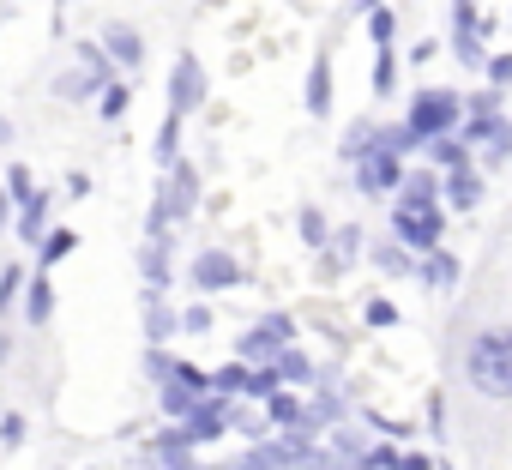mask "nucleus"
<instances>
[{
  "label": "nucleus",
  "mask_w": 512,
  "mask_h": 470,
  "mask_svg": "<svg viewBox=\"0 0 512 470\" xmlns=\"http://www.w3.org/2000/svg\"><path fill=\"white\" fill-rule=\"evenodd\" d=\"M278 392H284L278 368H253V380H247V404H266V398H278Z\"/></svg>",
  "instance_id": "nucleus-36"
},
{
  "label": "nucleus",
  "mask_w": 512,
  "mask_h": 470,
  "mask_svg": "<svg viewBox=\"0 0 512 470\" xmlns=\"http://www.w3.org/2000/svg\"><path fill=\"white\" fill-rule=\"evenodd\" d=\"M440 205L446 211H476L482 205V169H458V175H440Z\"/></svg>",
  "instance_id": "nucleus-19"
},
{
  "label": "nucleus",
  "mask_w": 512,
  "mask_h": 470,
  "mask_svg": "<svg viewBox=\"0 0 512 470\" xmlns=\"http://www.w3.org/2000/svg\"><path fill=\"white\" fill-rule=\"evenodd\" d=\"M211 320H217V314H211V302H187V308H181V332H187V338H205V332H211Z\"/></svg>",
  "instance_id": "nucleus-43"
},
{
  "label": "nucleus",
  "mask_w": 512,
  "mask_h": 470,
  "mask_svg": "<svg viewBox=\"0 0 512 470\" xmlns=\"http://www.w3.org/2000/svg\"><path fill=\"white\" fill-rule=\"evenodd\" d=\"M193 470H229V464H193Z\"/></svg>",
  "instance_id": "nucleus-56"
},
{
  "label": "nucleus",
  "mask_w": 512,
  "mask_h": 470,
  "mask_svg": "<svg viewBox=\"0 0 512 470\" xmlns=\"http://www.w3.org/2000/svg\"><path fill=\"white\" fill-rule=\"evenodd\" d=\"M272 368H278V380H284L290 392H302V386H314V380H320L314 356H308V350H296V344H290V350H284V356H278Z\"/></svg>",
  "instance_id": "nucleus-24"
},
{
  "label": "nucleus",
  "mask_w": 512,
  "mask_h": 470,
  "mask_svg": "<svg viewBox=\"0 0 512 470\" xmlns=\"http://www.w3.org/2000/svg\"><path fill=\"white\" fill-rule=\"evenodd\" d=\"M97 103H103L97 115H103V121L115 127V121H127V109H133V85H127V79H115V85H109V91H103Z\"/></svg>",
  "instance_id": "nucleus-33"
},
{
  "label": "nucleus",
  "mask_w": 512,
  "mask_h": 470,
  "mask_svg": "<svg viewBox=\"0 0 512 470\" xmlns=\"http://www.w3.org/2000/svg\"><path fill=\"white\" fill-rule=\"evenodd\" d=\"M296 344V314H266L260 326H253V332H241L235 338V362H247V368H272L284 350Z\"/></svg>",
  "instance_id": "nucleus-4"
},
{
  "label": "nucleus",
  "mask_w": 512,
  "mask_h": 470,
  "mask_svg": "<svg viewBox=\"0 0 512 470\" xmlns=\"http://www.w3.org/2000/svg\"><path fill=\"white\" fill-rule=\"evenodd\" d=\"M464 380L482 398H512V326H488L464 344Z\"/></svg>",
  "instance_id": "nucleus-1"
},
{
  "label": "nucleus",
  "mask_w": 512,
  "mask_h": 470,
  "mask_svg": "<svg viewBox=\"0 0 512 470\" xmlns=\"http://www.w3.org/2000/svg\"><path fill=\"white\" fill-rule=\"evenodd\" d=\"M434 55H440L434 37H416V43H410V67H422V61H434Z\"/></svg>",
  "instance_id": "nucleus-49"
},
{
  "label": "nucleus",
  "mask_w": 512,
  "mask_h": 470,
  "mask_svg": "<svg viewBox=\"0 0 512 470\" xmlns=\"http://www.w3.org/2000/svg\"><path fill=\"white\" fill-rule=\"evenodd\" d=\"M398 470H440V464H434L428 452H404V458H398Z\"/></svg>",
  "instance_id": "nucleus-51"
},
{
  "label": "nucleus",
  "mask_w": 512,
  "mask_h": 470,
  "mask_svg": "<svg viewBox=\"0 0 512 470\" xmlns=\"http://www.w3.org/2000/svg\"><path fill=\"white\" fill-rule=\"evenodd\" d=\"M151 470H193L199 464V446H193V434L181 428V422H169V428H157L151 440H145V452H139Z\"/></svg>",
  "instance_id": "nucleus-10"
},
{
  "label": "nucleus",
  "mask_w": 512,
  "mask_h": 470,
  "mask_svg": "<svg viewBox=\"0 0 512 470\" xmlns=\"http://www.w3.org/2000/svg\"><path fill=\"white\" fill-rule=\"evenodd\" d=\"M229 410H235L229 398H217V392H205V398L193 404V416H187L181 428L193 434V446H211V440H223V428H229Z\"/></svg>",
  "instance_id": "nucleus-14"
},
{
  "label": "nucleus",
  "mask_w": 512,
  "mask_h": 470,
  "mask_svg": "<svg viewBox=\"0 0 512 470\" xmlns=\"http://www.w3.org/2000/svg\"><path fill=\"white\" fill-rule=\"evenodd\" d=\"M416 284H422V290H452V284H458V254H446V248L422 254V260H416Z\"/></svg>",
  "instance_id": "nucleus-20"
},
{
  "label": "nucleus",
  "mask_w": 512,
  "mask_h": 470,
  "mask_svg": "<svg viewBox=\"0 0 512 470\" xmlns=\"http://www.w3.org/2000/svg\"><path fill=\"white\" fill-rule=\"evenodd\" d=\"M7 199H13V205H31V199H37V181H31V169H25V163H13V169H7Z\"/></svg>",
  "instance_id": "nucleus-42"
},
{
  "label": "nucleus",
  "mask_w": 512,
  "mask_h": 470,
  "mask_svg": "<svg viewBox=\"0 0 512 470\" xmlns=\"http://www.w3.org/2000/svg\"><path fill=\"white\" fill-rule=\"evenodd\" d=\"M0 145H13V121L7 115H0Z\"/></svg>",
  "instance_id": "nucleus-55"
},
{
  "label": "nucleus",
  "mask_w": 512,
  "mask_h": 470,
  "mask_svg": "<svg viewBox=\"0 0 512 470\" xmlns=\"http://www.w3.org/2000/svg\"><path fill=\"white\" fill-rule=\"evenodd\" d=\"M398 211H446L440 205V169H410L398 187Z\"/></svg>",
  "instance_id": "nucleus-16"
},
{
  "label": "nucleus",
  "mask_w": 512,
  "mask_h": 470,
  "mask_svg": "<svg viewBox=\"0 0 512 470\" xmlns=\"http://www.w3.org/2000/svg\"><path fill=\"white\" fill-rule=\"evenodd\" d=\"M229 428H241V434H247L253 446H260V440L272 434V428H266V410H260V404H235V410H229Z\"/></svg>",
  "instance_id": "nucleus-32"
},
{
  "label": "nucleus",
  "mask_w": 512,
  "mask_h": 470,
  "mask_svg": "<svg viewBox=\"0 0 512 470\" xmlns=\"http://www.w3.org/2000/svg\"><path fill=\"white\" fill-rule=\"evenodd\" d=\"M398 458H404V446H398V440H374V446H368V458H362L356 470H398Z\"/></svg>",
  "instance_id": "nucleus-40"
},
{
  "label": "nucleus",
  "mask_w": 512,
  "mask_h": 470,
  "mask_svg": "<svg viewBox=\"0 0 512 470\" xmlns=\"http://www.w3.org/2000/svg\"><path fill=\"white\" fill-rule=\"evenodd\" d=\"M392 242L410 248L416 260L434 254V248H446V211H398L392 205Z\"/></svg>",
  "instance_id": "nucleus-7"
},
{
  "label": "nucleus",
  "mask_w": 512,
  "mask_h": 470,
  "mask_svg": "<svg viewBox=\"0 0 512 470\" xmlns=\"http://www.w3.org/2000/svg\"><path fill=\"white\" fill-rule=\"evenodd\" d=\"M103 55H109V67L115 73H139L145 67V37L133 31V25H103Z\"/></svg>",
  "instance_id": "nucleus-12"
},
{
  "label": "nucleus",
  "mask_w": 512,
  "mask_h": 470,
  "mask_svg": "<svg viewBox=\"0 0 512 470\" xmlns=\"http://www.w3.org/2000/svg\"><path fill=\"white\" fill-rule=\"evenodd\" d=\"M302 109H308L314 121L332 115V55H314V67H308V79H302Z\"/></svg>",
  "instance_id": "nucleus-18"
},
{
  "label": "nucleus",
  "mask_w": 512,
  "mask_h": 470,
  "mask_svg": "<svg viewBox=\"0 0 512 470\" xmlns=\"http://www.w3.org/2000/svg\"><path fill=\"white\" fill-rule=\"evenodd\" d=\"M404 127H410V139L428 151L434 139H452V133L464 127V97H458V91H446V85H422V91H410Z\"/></svg>",
  "instance_id": "nucleus-2"
},
{
  "label": "nucleus",
  "mask_w": 512,
  "mask_h": 470,
  "mask_svg": "<svg viewBox=\"0 0 512 470\" xmlns=\"http://www.w3.org/2000/svg\"><path fill=\"white\" fill-rule=\"evenodd\" d=\"M0 446H25V416H0Z\"/></svg>",
  "instance_id": "nucleus-48"
},
{
  "label": "nucleus",
  "mask_w": 512,
  "mask_h": 470,
  "mask_svg": "<svg viewBox=\"0 0 512 470\" xmlns=\"http://www.w3.org/2000/svg\"><path fill=\"white\" fill-rule=\"evenodd\" d=\"M67 254H79V235H73V229H49V235H43V248H37V272L61 266Z\"/></svg>",
  "instance_id": "nucleus-31"
},
{
  "label": "nucleus",
  "mask_w": 512,
  "mask_h": 470,
  "mask_svg": "<svg viewBox=\"0 0 512 470\" xmlns=\"http://www.w3.org/2000/svg\"><path fill=\"white\" fill-rule=\"evenodd\" d=\"M193 205H199V169L181 157L163 181H157V193H151V217H145V235H169L181 217H193Z\"/></svg>",
  "instance_id": "nucleus-3"
},
{
  "label": "nucleus",
  "mask_w": 512,
  "mask_h": 470,
  "mask_svg": "<svg viewBox=\"0 0 512 470\" xmlns=\"http://www.w3.org/2000/svg\"><path fill=\"white\" fill-rule=\"evenodd\" d=\"M247 272H241V260L235 254H223V248H199L193 260H187V284L199 290V296H223V290H235Z\"/></svg>",
  "instance_id": "nucleus-8"
},
{
  "label": "nucleus",
  "mask_w": 512,
  "mask_h": 470,
  "mask_svg": "<svg viewBox=\"0 0 512 470\" xmlns=\"http://www.w3.org/2000/svg\"><path fill=\"white\" fill-rule=\"evenodd\" d=\"M404 175H410V163H398V157H386L380 145L350 169V181H356V193L362 199H386V193H398L404 187Z\"/></svg>",
  "instance_id": "nucleus-9"
},
{
  "label": "nucleus",
  "mask_w": 512,
  "mask_h": 470,
  "mask_svg": "<svg viewBox=\"0 0 512 470\" xmlns=\"http://www.w3.org/2000/svg\"><path fill=\"white\" fill-rule=\"evenodd\" d=\"M139 278H145V290H169V284H175V229H169V235H145V248H139Z\"/></svg>",
  "instance_id": "nucleus-11"
},
{
  "label": "nucleus",
  "mask_w": 512,
  "mask_h": 470,
  "mask_svg": "<svg viewBox=\"0 0 512 470\" xmlns=\"http://www.w3.org/2000/svg\"><path fill=\"white\" fill-rule=\"evenodd\" d=\"M175 362H181L175 350H163V344H151V350H145V374H151V386H163V380L175 374Z\"/></svg>",
  "instance_id": "nucleus-44"
},
{
  "label": "nucleus",
  "mask_w": 512,
  "mask_h": 470,
  "mask_svg": "<svg viewBox=\"0 0 512 470\" xmlns=\"http://www.w3.org/2000/svg\"><path fill=\"white\" fill-rule=\"evenodd\" d=\"M380 7H386V0H350V13H362V19H368V13H380Z\"/></svg>",
  "instance_id": "nucleus-54"
},
{
  "label": "nucleus",
  "mask_w": 512,
  "mask_h": 470,
  "mask_svg": "<svg viewBox=\"0 0 512 470\" xmlns=\"http://www.w3.org/2000/svg\"><path fill=\"white\" fill-rule=\"evenodd\" d=\"M422 157H428V169H440V175H458V169H470V163H476V157L464 151V139H458V133H452V139H434Z\"/></svg>",
  "instance_id": "nucleus-26"
},
{
  "label": "nucleus",
  "mask_w": 512,
  "mask_h": 470,
  "mask_svg": "<svg viewBox=\"0 0 512 470\" xmlns=\"http://www.w3.org/2000/svg\"><path fill=\"white\" fill-rule=\"evenodd\" d=\"M368 151H374V115H356V121L344 127V139H338V163H344V169H356Z\"/></svg>",
  "instance_id": "nucleus-21"
},
{
  "label": "nucleus",
  "mask_w": 512,
  "mask_h": 470,
  "mask_svg": "<svg viewBox=\"0 0 512 470\" xmlns=\"http://www.w3.org/2000/svg\"><path fill=\"white\" fill-rule=\"evenodd\" d=\"M356 416H362L380 440H410V422H392V416H380V410H356Z\"/></svg>",
  "instance_id": "nucleus-45"
},
{
  "label": "nucleus",
  "mask_w": 512,
  "mask_h": 470,
  "mask_svg": "<svg viewBox=\"0 0 512 470\" xmlns=\"http://www.w3.org/2000/svg\"><path fill=\"white\" fill-rule=\"evenodd\" d=\"M482 73H488L494 91H506V85H512V49H488V67H482Z\"/></svg>",
  "instance_id": "nucleus-46"
},
{
  "label": "nucleus",
  "mask_w": 512,
  "mask_h": 470,
  "mask_svg": "<svg viewBox=\"0 0 512 470\" xmlns=\"http://www.w3.org/2000/svg\"><path fill=\"white\" fill-rule=\"evenodd\" d=\"M368 266H374L380 278H416V254H410V248H398V242L368 248Z\"/></svg>",
  "instance_id": "nucleus-23"
},
{
  "label": "nucleus",
  "mask_w": 512,
  "mask_h": 470,
  "mask_svg": "<svg viewBox=\"0 0 512 470\" xmlns=\"http://www.w3.org/2000/svg\"><path fill=\"white\" fill-rule=\"evenodd\" d=\"M229 470H272V458H266L260 446H247V452H235V458H229Z\"/></svg>",
  "instance_id": "nucleus-47"
},
{
  "label": "nucleus",
  "mask_w": 512,
  "mask_h": 470,
  "mask_svg": "<svg viewBox=\"0 0 512 470\" xmlns=\"http://www.w3.org/2000/svg\"><path fill=\"white\" fill-rule=\"evenodd\" d=\"M247 380H253V368H247V362H217V368H211V392H217V398H229V404H235V398H247Z\"/></svg>",
  "instance_id": "nucleus-29"
},
{
  "label": "nucleus",
  "mask_w": 512,
  "mask_h": 470,
  "mask_svg": "<svg viewBox=\"0 0 512 470\" xmlns=\"http://www.w3.org/2000/svg\"><path fill=\"white\" fill-rule=\"evenodd\" d=\"M392 37H398V13H392V7L368 13V43H374V49H392Z\"/></svg>",
  "instance_id": "nucleus-37"
},
{
  "label": "nucleus",
  "mask_w": 512,
  "mask_h": 470,
  "mask_svg": "<svg viewBox=\"0 0 512 470\" xmlns=\"http://www.w3.org/2000/svg\"><path fill=\"white\" fill-rule=\"evenodd\" d=\"M73 61H79V67L55 79V97H67V103H85V97H103V91L115 85V67H109L103 43H79V55H73Z\"/></svg>",
  "instance_id": "nucleus-5"
},
{
  "label": "nucleus",
  "mask_w": 512,
  "mask_h": 470,
  "mask_svg": "<svg viewBox=\"0 0 512 470\" xmlns=\"http://www.w3.org/2000/svg\"><path fill=\"white\" fill-rule=\"evenodd\" d=\"M85 193H91V175H85V169H73V175H67V199H85Z\"/></svg>",
  "instance_id": "nucleus-50"
},
{
  "label": "nucleus",
  "mask_w": 512,
  "mask_h": 470,
  "mask_svg": "<svg viewBox=\"0 0 512 470\" xmlns=\"http://www.w3.org/2000/svg\"><path fill=\"white\" fill-rule=\"evenodd\" d=\"M19 308H25L31 326H49V314H55V284H49V272H37V278L25 284V302H19Z\"/></svg>",
  "instance_id": "nucleus-27"
},
{
  "label": "nucleus",
  "mask_w": 512,
  "mask_h": 470,
  "mask_svg": "<svg viewBox=\"0 0 512 470\" xmlns=\"http://www.w3.org/2000/svg\"><path fill=\"white\" fill-rule=\"evenodd\" d=\"M296 235H302L308 254H326V248H332V223H326V211H320V205H302V211H296Z\"/></svg>",
  "instance_id": "nucleus-25"
},
{
  "label": "nucleus",
  "mask_w": 512,
  "mask_h": 470,
  "mask_svg": "<svg viewBox=\"0 0 512 470\" xmlns=\"http://www.w3.org/2000/svg\"><path fill=\"white\" fill-rule=\"evenodd\" d=\"M452 61L470 67V73H482V67H488V43H482V37H452Z\"/></svg>",
  "instance_id": "nucleus-34"
},
{
  "label": "nucleus",
  "mask_w": 512,
  "mask_h": 470,
  "mask_svg": "<svg viewBox=\"0 0 512 470\" xmlns=\"http://www.w3.org/2000/svg\"><path fill=\"white\" fill-rule=\"evenodd\" d=\"M49 211H55V193H43V187H37V199H31V205H19V217H13V229H19V242H25L31 254L43 248V235L55 229V223H49Z\"/></svg>",
  "instance_id": "nucleus-17"
},
{
  "label": "nucleus",
  "mask_w": 512,
  "mask_h": 470,
  "mask_svg": "<svg viewBox=\"0 0 512 470\" xmlns=\"http://www.w3.org/2000/svg\"><path fill=\"white\" fill-rule=\"evenodd\" d=\"M151 157H157L163 175L181 163V121H175V115H163V127H157V139H151Z\"/></svg>",
  "instance_id": "nucleus-30"
},
{
  "label": "nucleus",
  "mask_w": 512,
  "mask_h": 470,
  "mask_svg": "<svg viewBox=\"0 0 512 470\" xmlns=\"http://www.w3.org/2000/svg\"><path fill=\"white\" fill-rule=\"evenodd\" d=\"M464 115H506V91H494V85L470 91V97H464Z\"/></svg>",
  "instance_id": "nucleus-38"
},
{
  "label": "nucleus",
  "mask_w": 512,
  "mask_h": 470,
  "mask_svg": "<svg viewBox=\"0 0 512 470\" xmlns=\"http://www.w3.org/2000/svg\"><path fill=\"white\" fill-rule=\"evenodd\" d=\"M139 314H145V344H169L181 332V308L169 302V290H145L139 296Z\"/></svg>",
  "instance_id": "nucleus-13"
},
{
  "label": "nucleus",
  "mask_w": 512,
  "mask_h": 470,
  "mask_svg": "<svg viewBox=\"0 0 512 470\" xmlns=\"http://www.w3.org/2000/svg\"><path fill=\"white\" fill-rule=\"evenodd\" d=\"M19 302H25V266H7L0 272V314L19 308Z\"/></svg>",
  "instance_id": "nucleus-41"
},
{
  "label": "nucleus",
  "mask_w": 512,
  "mask_h": 470,
  "mask_svg": "<svg viewBox=\"0 0 512 470\" xmlns=\"http://www.w3.org/2000/svg\"><path fill=\"white\" fill-rule=\"evenodd\" d=\"M362 320H368L374 332H392V326H398V302H386V296H368V302H362Z\"/></svg>",
  "instance_id": "nucleus-39"
},
{
  "label": "nucleus",
  "mask_w": 512,
  "mask_h": 470,
  "mask_svg": "<svg viewBox=\"0 0 512 470\" xmlns=\"http://www.w3.org/2000/svg\"><path fill=\"white\" fill-rule=\"evenodd\" d=\"M199 398H205V392H193V386H181V380H163V386H157V410H163L169 422H187Z\"/></svg>",
  "instance_id": "nucleus-28"
},
{
  "label": "nucleus",
  "mask_w": 512,
  "mask_h": 470,
  "mask_svg": "<svg viewBox=\"0 0 512 470\" xmlns=\"http://www.w3.org/2000/svg\"><path fill=\"white\" fill-rule=\"evenodd\" d=\"M428 428H434V434L446 428V398H428Z\"/></svg>",
  "instance_id": "nucleus-52"
},
{
  "label": "nucleus",
  "mask_w": 512,
  "mask_h": 470,
  "mask_svg": "<svg viewBox=\"0 0 512 470\" xmlns=\"http://www.w3.org/2000/svg\"><path fill=\"white\" fill-rule=\"evenodd\" d=\"M13 217H19V205H13V199H7V187H0V229H7V223H13Z\"/></svg>",
  "instance_id": "nucleus-53"
},
{
  "label": "nucleus",
  "mask_w": 512,
  "mask_h": 470,
  "mask_svg": "<svg viewBox=\"0 0 512 470\" xmlns=\"http://www.w3.org/2000/svg\"><path fill=\"white\" fill-rule=\"evenodd\" d=\"M163 97H169V115H175V121H187L193 109H205V97H211V79H205V61H199L193 49H181V55H175Z\"/></svg>",
  "instance_id": "nucleus-6"
},
{
  "label": "nucleus",
  "mask_w": 512,
  "mask_h": 470,
  "mask_svg": "<svg viewBox=\"0 0 512 470\" xmlns=\"http://www.w3.org/2000/svg\"><path fill=\"white\" fill-rule=\"evenodd\" d=\"M356 260H362V229H356V223L332 229V248H326V260H320V284H338Z\"/></svg>",
  "instance_id": "nucleus-15"
},
{
  "label": "nucleus",
  "mask_w": 512,
  "mask_h": 470,
  "mask_svg": "<svg viewBox=\"0 0 512 470\" xmlns=\"http://www.w3.org/2000/svg\"><path fill=\"white\" fill-rule=\"evenodd\" d=\"M392 91H398V55L374 49V97H392Z\"/></svg>",
  "instance_id": "nucleus-35"
},
{
  "label": "nucleus",
  "mask_w": 512,
  "mask_h": 470,
  "mask_svg": "<svg viewBox=\"0 0 512 470\" xmlns=\"http://www.w3.org/2000/svg\"><path fill=\"white\" fill-rule=\"evenodd\" d=\"M374 145H380L386 157H398V163L422 157V145L410 139V127H404V121H374Z\"/></svg>",
  "instance_id": "nucleus-22"
}]
</instances>
